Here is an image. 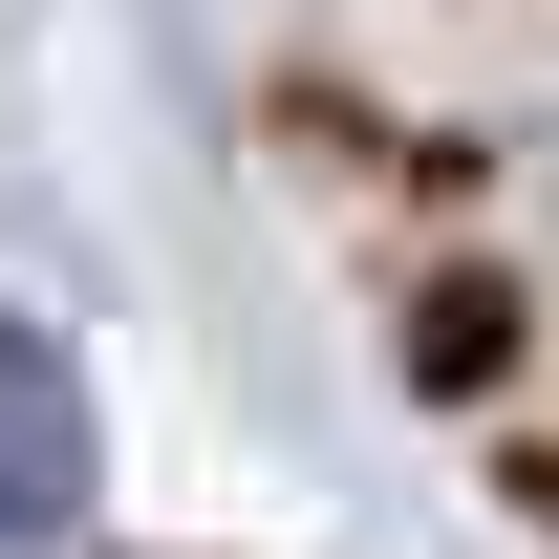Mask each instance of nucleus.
Wrapping results in <instances>:
<instances>
[{"instance_id":"nucleus-1","label":"nucleus","mask_w":559,"mask_h":559,"mask_svg":"<svg viewBox=\"0 0 559 559\" xmlns=\"http://www.w3.org/2000/svg\"><path fill=\"white\" fill-rule=\"evenodd\" d=\"M86 495H108V430H86V366L44 323H0V559H66Z\"/></svg>"}]
</instances>
